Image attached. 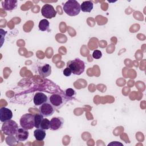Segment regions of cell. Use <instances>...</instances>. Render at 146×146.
<instances>
[{"instance_id": "3957f363", "label": "cell", "mask_w": 146, "mask_h": 146, "mask_svg": "<svg viewBox=\"0 0 146 146\" xmlns=\"http://www.w3.org/2000/svg\"><path fill=\"white\" fill-rule=\"evenodd\" d=\"M18 129V126L17 123L11 119L3 122L1 128V130L3 133L8 136L15 135Z\"/></svg>"}, {"instance_id": "8fae6325", "label": "cell", "mask_w": 146, "mask_h": 146, "mask_svg": "<svg viewBox=\"0 0 146 146\" xmlns=\"http://www.w3.org/2000/svg\"><path fill=\"white\" fill-rule=\"evenodd\" d=\"M29 136L28 131L23 128H18L15 134V138L19 141H23L27 139Z\"/></svg>"}, {"instance_id": "277c9868", "label": "cell", "mask_w": 146, "mask_h": 146, "mask_svg": "<svg viewBox=\"0 0 146 146\" xmlns=\"http://www.w3.org/2000/svg\"><path fill=\"white\" fill-rule=\"evenodd\" d=\"M35 115L31 113H25L20 119V125L21 127L29 130L35 127L34 122Z\"/></svg>"}, {"instance_id": "ba28073f", "label": "cell", "mask_w": 146, "mask_h": 146, "mask_svg": "<svg viewBox=\"0 0 146 146\" xmlns=\"http://www.w3.org/2000/svg\"><path fill=\"white\" fill-rule=\"evenodd\" d=\"M64 124V120L61 117H54L50 120V129L54 131L60 129Z\"/></svg>"}, {"instance_id": "9c48e42d", "label": "cell", "mask_w": 146, "mask_h": 146, "mask_svg": "<svg viewBox=\"0 0 146 146\" xmlns=\"http://www.w3.org/2000/svg\"><path fill=\"white\" fill-rule=\"evenodd\" d=\"M13 117L12 111L6 107H2L0 109V120L3 123L10 120Z\"/></svg>"}, {"instance_id": "52a82bcc", "label": "cell", "mask_w": 146, "mask_h": 146, "mask_svg": "<svg viewBox=\"0 0 146 146\" xmlns=\"http://www.w3.org/2000/svg\"><path fill=\"white\" fill-rule=\"evenodd\" d=\"M49 102L55 108H59L63 105V99L59 94H53L49 98Z\"/></svg>"}, {"instance_id": "4fadbf2b", "label": "cell", "mask_w": 146, "mask_h": 146, "mask_svg": "<svg viewBox=\"0 0 146 146\" xmlns=\"http://www.w3.org/2000/svg\"><path fill=\"white\" fill-rule=\"evenodd\" d=\"M38 72L41 76L43 78L47 77L51 73V67L48 64H45L43 66L39 67Z\"/></svg>"}, {"instance_id": "ac0fdd59", "label": "cell", "mask_w": 146, "mask_h": 146, "mask_svg": "<svg viewBox=\"0 0 146 146\" xmlns=\"http://www.w3.org/2000/svg\"><path fill=\"white\" fill-rule=\"evenodd\" d=\"M40 128H42L44 130H47L50 128V121L47 119L43 118L40 123Z\"/></svg>"}, {"instance_id": "2e32d148", "label": "cell", "mask_w": 146, "mask_h": 146, "mask_svg": "<svg viewBox=\"0 0 146 146\" xmlns=\"http://www.w3.org/2000/svg\"><path fill=\"white\" fill-rule=\"evenodd\" d=\"M38 26H39V29L40 31H47L49 29L50 23L47 19H42L40 21Z\"/></svg>"}, {"instance_id": "e0dca14e", "label": "cell", "mask_w": 146, "mask_h": 146, "mask_svg": "<svg viewBox=\"0 0 146 146\" xmlns=\"http://www.w3.org/2000/svg\"><path fill=\"white\" fill-rule=\"evenodd\" d=\"M44 116L38 113L35 114L34 116V122H35V127L36 128H40V123L43 120Z\"/></svg>"}, {"instance_id": "9a60e30c", "label": "cell", "mask_w": 146, "mask_h": 146, "mask_svg": "<svg viewBox=\"0 0 146 146\" xmlns=\"http://www.w3.org/2000/svg\"><path fill=\"white\" fill-rule=\"evenodd\" d=\"M46 133L45 130L42 128H36L34 132V136L38 141H42L44 139Z\"/></svg>"}, {"instance_id": "5bb4252c", "label": "cell", "mask_w": 146, "mask_h": 146, "mask_svg": "<svg viewBox=\"0 0 146 146\" xmlns=\"http://www.w3.org/2000/svg\"><path fill=\"white\" fill-rule=\"evenodd\" d=\"M93 7H94V4H93L92 2H91V1H84L80 5L81 10L83 12L90 13L91 11V10H92Z\"/></svg>"}, {"instance_id": "d6986e66", "label": "cell", "mask_w": 146, "mask_h": 146, "mask_svg": "<svg viewBox=\"0 0 146 146\" xmlns=\"http://www.w3.org/2000/svg\"><path fill=\"white\" fill-rule=\"evenodd\" d=\"M66 95L68 98H72L76 95V92L72 88H69L66 90Z\"/></svg>"}, {"instance_id": "ffe728a7", "label": "cell", "mask_w": 146, "mask_h": 146, "mask_svg": "<svg viewBox=\"0 0 146 146\" xmlns=\"http://www.w3.org/2000/svg\"><path fill=\"white\" fill-rule=\"evenodd\" d=\"M102 56V53L100 50H96L94 51L92 53V57L94 59H100Z\"/></svg>"}, {"instance_id": "7a4b0ae2", "label": "cell", "mask_w": 146, "mask_h": 146, "mask_svg": "<svg viewBox=\"0 0 146 146\" xmlns=\"http://www.w3.org/2000/svg\"><path fill=\"white\" fill-rule=\"evenodd\" d=\"M67 67L71 70L72 74L80 75L84 71L85 64L84 62L79 58H75L73 60L68 61L67 63Z\"/></svg>"}, {"instance_id": "8992f818", "label": "cell", "mask_w": 146, "mask_h": 146, "mask_svg": "<svg viewBox=\"0 0 146 146\" xmlns=\"http://www.w3.org/2000/svg\"><path fill=\"white\" fill-rule=\"evenodd\" d=\"M40 113L44 117H48L51 116L55 112V107H53L50 103L46 102L39 108Z\"/></svg>"}, {"instance_id": "7c38bea8", "label": "cell", "mask_w": 146, "mask_h": 146, "mask_svg": "<svg viewBox=\"0 0 146 146\" xmlns=\"http://www.w3.org/2000/svg\"><path fill=\"white\" fill-rule=\"evenodd\" d=\"M1 3L3 9L6 11L13 10L17 7V1L15 0H5Z\"/></svg>"}, {"instance_id": "30bf717a", "label": "cell", "mask_w": 146, "mask_h": 146, "mask_svg": "<svg viewBox=\"0 0 146 146\" xmlns=\"http://www.w3.org/2000/svg\"><path fill=\"white\" fill-rule=\"evenodd\" d=\"M34 103L35 106H41L42 104L47 102V96L42 92H36L33 99Z\"/></svg>"}, {"instance_id": "6da1fadb", "label": "cell", "mask_w": 146, "mask_h": 146, "mask_svg": "<svg viewBox=\"0 0 146 146\" xmlns=\"http://www.w3.org/2000/svg\"><path fill=\"white\" fill-rule=\"evenodd\" d=\"M64 11L69 16L74 17L78 15L81 8L79 3L75 0H68L63 5Z\"/></svg>"}, {"instance_id": "5b68a950", "label": "cell", "mask_w": 146, "mask_h": 146, "mask_svg": "<svg viewBox=\"0 0 146 146\" xmlns=\"http://www.w3.org/2000/svg\"><path fill=\"white\" fill-rule=\"evenodd\" d=\"M41 14L44 18L51 19L56 16L57 11L51 5L47 3L42 6L41 9Z\"/></svg>"}, {"instance_id": "44dd1931", "label": "cell", "mask_w": 146, "mask_h": 146, "mask_svg": "<svg viewBox=\"0 0 146 146\" xmlns=\"http://www.w3.org/2000/svg\"><path fill=\"white\" fill-rule=\"evenodd\" d=\"M63 75L66 76H69L71 75L72 74V71L69 67H66L64 70H63Z\"/></svg>"}]
</instances>
